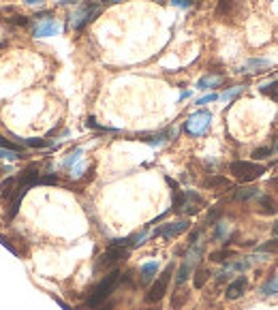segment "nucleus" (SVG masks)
I'll return each mask as SVG.
<instances>
[{
    "label": "nucleus",
    "instance_id": "1",
    "mask_svg": "<svg viewBox=\"0 0 278 310\" xmlns=\"http://www.w3.org/2000/svg\"><path fill=\"white\" fill-rule=\"evenodd\" d=\"M122 278V274L118 272V270H114V272H109L105 278H103L99 285H96L92 289V293H90V298H88V306L90 308H96V306H101L103 302H105L109 295H112V291L116 289V285L120 282Z\"/></svg>",
    "mask_w": 278,
    "mask_h": 310
},
{
    "label": "nucleus",
    "instance_id": "2",
    "mask_svg": "<svg viewBox=\"0 0 278 310\" xmlns=\"http://www.w3.org/2000/svg\"><path fill=\"white\" fill-rule=\"evenodd\" d=\"M201 255H203V242H193L189 253L184 255V261L178 270V276H176V285H184L186 280L191 278V274L195 272L197 263L201 261Z\"/></svg>",
    "mask_w": 278,
    "mask_h": 310
},
{
    "label": "nucleus",
    "instance_id": "3",
    "mask_svg": "<svg viewBox=\"0 0 278 310\" xmlns=\"http://www.w3.org/2000/svg\"><path fill=\"white\" fill-rule=\"evenodd\" d=\"M229 171L234 173L238 180H242V182H253V180L263 176L266 167L257 165V163H250V160H236V163L229 165Z\"/></svg>",
    "mask_w": 278,
    "mask_h": 310
},
{
    "label": "nucleus",
    "instance_id": "4",
    "mask_svg": "<svg viewBox=\"0 0 278 310\" xmlns=\"http://www.w3.org/2000/svg\"><path fill=\"white\" fill-rule=\"evenodd\" d=\"M171 276H173V263H169L165 272L152 282V287H150V291H148L146 300H148V302H152V304H154V302H160V300H163V298H165V293H167V287H169Z\"/></svg>",
    "mask_w": 278,
    "mask_h": 310
},
{
    "label": "nucleus",
    "instance_id": "5",
    "mask_svg": "<svg viewBox=\"0 0 278 310\" xmlns=\"http://www.w3.org/2000/svg\"><path fill=\"white\" fill-rule=\"evenodd\" d=\"M210 122H212V114L201 109V112H195L184 122V128L189 135H193V137H199V135H203L210 128Z\"/></svg>",
    "mask_w": 278,
    "mask_h": 310
},
{
    "label": "nucleus",
    "instance_id": "6",
    "mask_svg": "<svg viewBox=\"0 0 278 310\" xmlns=\"http://www.w3.org/2000/svg\"><path fill=\"white\" fill-rule=\"evenodd\" d=\"M126 255H128V250H126V248L109 246L107 253H103V255L99 257V261H96V270H107V268H112V266H116L118 261L124 259Z\"/></svg>",
    "mask_w": 278,
    "mask_h": 310
},
{
    "label": "nucleus",
    "instance_id": "7",
    "mask_svg": "<svg viewBox=\"0 0 278 310\" xmlns=\"http://www.w3.org/2000/svg\"><path fill=\"white\" fill-rule=\"evenodd\" d=\"M99 15V6L96 4H83L77 9V13L73 15V28H81L83 24H88L92 17Z\"/></svg>",
    "mask_w": 278,
    "mask_h": 310
},
{
    "label": "nucleus",
    "instance_id": "8",
    "mask_svg": "<svg viewBox=\"0 0 278 310\" xmlns=\"http://www.w3.org/2000/svg\"><path fill=\"white\" fill-rule=\"evenodd\" d=\"M186 229H189V221H176V223H167V225H163V227H159L157 235L165 237V240H171V237L184 233Z\"/></svg>",
    "mask_w": 278,
    "mask_h": 310
},
{
    "label": "nucleus",
    "instance_id": "9",
    "mask_svg": "<svg viewBox=\"0 0 278 310\" xmlns=\"http://www.w3.org/2000/svg\"><path fill=\"white\" fill-rule=\"evenodd\" d=\"M246 287H248V280H246V276H238V278L231 282V285L227 287V300H240L244 291H246Z\"/></svg>",
    "mask_w": 278,
    "mask_h": 310
},
{
    "label": "nucleus",
    "instance_id": "10",
    "mask_svg": "<svg viewBox=\"0 0 278 310\" xmlns=\"http://www.w3.org/2000/svg\"><path fill=\"white\" fill-rule=\"evenodd\" d=\"M58 30H60V26H58L54 19H45V22H41L35 30H32V35H35L37 39H41V37H54Z\"/></svg>",
    "mask_w": 278,
    "mask_h": 310
},
{
    "label": "nucleus",
    "instance_id": "11",
    "mask_svg": "<svg viewBox=\"0 0 278 310\" xmlns=\"http://www.w3.org/2000/svg\"><path fill=\"white\" fill-rule=\"evenodd\" d=\"M159 272V263L157 261H150V263H144L141 266V276H139V280H141V285H148L152 278H154V274Z\"/></svg>",
    "mask_w": 278,
    "mask_h": 310
},
{
    "label": "nucleus",
    "instance_id": "12",
    "mask_svg": "<svg viewBox=\"0 0 278 310\" xmlns=\"http://www.w3.org/2000/svg\"><path fill=\"white\" fill-rule=\"evenodd\" d=\"M186 300H189V293H186V289H182V285H178V287H176V293H173V298H171V308H173V310H180V308L186 304Z\"/></svg>",
    "mask_w": 278,
    "mask_h": 310
},
{
    "label": "nucleus",
    "instance_id": "13",
    "mask_svg": "<svg viewBox=\"0 0 278 310\" xmlns=\"http://www.w3.org/2000/svg\"><path fill=\"white\" fill-rule=\"evenodd\" d=\"M221 83H223V77L221 75H205V77L199 79L197 88L199 90H208V88H218Z\"/></svg>",
    "mask_w": 278,
    "mask_h": 310
},
{
    "label": "nucleus",
    "instance_id": "14",
    "mask_svg": "<svg viewBox=\"0 0 278 310\" xmlns=\"http://www.w3.org/2000/svg\"><path fill=\"white\" fill-rule=\"evenodd\" d=\"M15 191H17V178H9V180H4V182L0 184V195H2L4 199H11L13 195H15Z\"/></svg>",
    "mask_w": 278,
    "mask_h": 310
},
{
    "label": "nucleus",
    "instance_id": "15",
    "mask_svg": "<svg viewBox=\"0 0 278 310\" xmlns=\"http://www.w3.org/2000/svg\"><path fill=\"white\" fill-rule=\"evenodd\" d=\"M259 195V189H255V186H246V189H238L234 193V199H238V201H246V199H253Z\"/></svg>",
    "mask_w": 278,
    "mask_h": 310
},
{
    "label": "nucleus",
    "instance_id": "16",
    "mask_svg": "<svg viewBox=\"0 0 278 310\" xmlns=\"http://www.w3.org/2000/svg\"><path fill=\"white\" fill-rule=\"evenodd\" d=\"M259 203H261V212L263 214H276L278 212V205L272 197H268V195H261L259 197Z\"/></svg>",
    "mask_w": 278,
    "mask_h": 310
},
{
    "label": "nucleus",
    "instance_id": "17",
    "mask_svg": "<svg viewBox=\"0 0 278 310\" xmlns=\"http://www.w3.org/2000/svg\"><path fill=\"white\" fill-rule=\"evenodd\" d=\"M208 278H210V270L208 268H199V270H195V278H193V282H195L197 289H201L205 282H208Z\"/></svg>",
    "mask_w": 278,
    "mask_h": 310
},
{
    "label": "nucleus",
    "instance_id": "18",
    "mask_svg": "<svg viewBox=\"0 0 278 310\" xmlns=\"http://www.w3.org/2000/svg\"><path fill=\"white\" fill-rule=\"evenodd\" d=\"M268 67H270L268 60H261V58H250V60H246V64L242 67V71H248V69L257 71V69H268Z\"/></svg>",
    "mask_w": 278,
    "mask_h": 310
},
{
    "label": "nucleus",
    "instance_id": "19",
    "mask_svg": "<svg viewBox=\"0 0 278 310\" xmlns=\"http://www.w3.org/2000/svg\"><path fill=\"white\" fill-rule=\"evenodd\" d=\"M234 250H218V253H212L210 259L216 263H227V259H234Z\"/></svg>",
    "mask_w": 278,
    "mask_h": 310
},
{
    "label": "nucleus",
    "instance_id": "20",
    "mask_svg": "<svg viewBox=\"0 0 278 310\" xmlns=\"http://www.w3.org/2000/svg\"><path fill=\"white\" fill-rule=\"evenodd\" d=\"M263 293L266 295H276L278 293V276H274V278H270L266 282V287H263Z\"/></svg>",
    "mask_w": 278,
    "mask_h": 310
},
{
    "label": "nucleus",
    "instance_id": "21",
    "mask_svg": "<svg viewBox=\"0 0 278 310\" xmlns=\"http://www.w3.org/2000/svg\"><path fill=\"white\" fill-rule=\"evenodd\" d=\"M205 186H208V189H214V186H229V180H227V178H218V176H214V178L205 180Z\"/></svg>",
    "mask_w": 278,
    "mask_h": 310
},
{
    "label": "nucleus",
    "instance_id": "22",
    "mask_svg": "<svg viewBox=\"0 0 278 310\" xmlns=\"http://www.w3.org/2000/svg\"><path fill=\"white\" fill-rule=\"evenodd\" d=\"M79 158H81V148H77V150H73V152H71V154H69V158L64 160V167H67V169H69V167H73V163H77V160H79Z\"/></svg>",
    "mask_w": 278,
    "mask_h": 310
},
{
    "label": "nucleus",
    "instance_id": "23",
    "mask_svg": "<svg viewBox=\"0 0 278 310\" xmlns=\"http://www.w3.org/2000/svg\"><path fill=\"white\" fill-rule=\"evenodd\" d=\"M259 250H261V253H276L278 255V240H270L266 244H261Z\"/></svg>",
    "mask_w": 278,
    "mask_h": 310
},
{
    "label": "nucleus",
    "instance_id": "24",
    "mask_svg": "<svg viewBox=\"0 0 278 310\" xmlns=\"http://www.w3.org/2000/svg\"><path fill=\"white\" fill-rule=\"evenodd\" d=\"M0 158H19V152L15 150H6V148H0Z\"/></svg>",
    "mask_w": 278,
    "mask_h": 310
},
{
    "label": "nucleus",
    "instance_id": "25",
    "mask_svg": "<svg viewBox=\"0 0 278 310\" xmlns=\"http://www.w3.org/2000/svg\"><path fill=\"white\" fill-rule=\"evenodd\" d=\"M270 154H272V150H270V148H259V150H255V152H253V158L261 160V158L270 156Z\"/></svg>",
    "mask_w": 278,
    "mask_h": 310
},
{
    "label": "nucleus",
    "instance_id": "26",
    "mask_svg": "<svg viewBox=\"0 0 278 310\" xmlns=\"http://www.w3.org/2000/svg\"><path fill=\"white\" fill-rule=\"evenodd\" d=\"M242 92V88H234V90H229V92H225V94H221L218 99H234V96H238Z\"/></svg>",
    "mask_w": 278,
    "mask_h": 310
},
{
    "label": "nucleus",
    "instance_id": "27",
    "mask_svg": "<svg viewBox=\"0 0 278 310\" xmlns=\"http://www.w3.org/2000/svg\"><path fill=\"white\" fill-rule=\"evenodd\" d=\"M173 6H182V9H189V6L193 4V0H171Z\"/></svg>",
    "mask_w": 278,
    "mask_h": 310
},
{
    "label": "nucleus",
    "instance_id": "28",
    "mask_svg": "<svg viewBox=\"0 0 278 310\" xmlns=\"http://www.w3.org/2000/svg\"><path fill=\"white\" fill-rule=\"evenodd\" d=\"M216 99H218V94H208V96H203V99H199L197 105H205V103H212V101H216Z\"/></svg>",
    "mask_w": 278,
    "mask_h": 310
},
{
    "label": "nucleus",
    "instance_id": "29",
    "mask_svg": "<svg viewBox=\"0 0 278 310\" xmlns=\"http://www.w3.org/2000/svg\"><path fill=\"white\" fill-rule=\"evenodd\" d=\"M0 146L6 148V150H15V152H19V148H17V146H13L11 141H6V139H2V137H0Z\"/></svg>",
    "mask_w": 278,
    "mask_h": 310
},
{
    "label": "nucleus",
    "instance_id": "30",
    "mask_svg": "<svg viewBox=\"0 0 278 310\" xmlns=\"http://www.w3.org/2000/svg\"><path fill=\"white\" fill-rule=\"evenodd\" d=\"M276 90H278V81H274V83H270V86H266V88H263V92L270 94V92H276Z\"/></svg>",
    "mask_w": 278,
    "mask_h": 310
},
{
    "label": "nucleus",
    "instance_id": "31",
    "mask_svg": "<svg viewBox=\"0 0 278 310\" xmlns=\"http://www.w3.org/2000/svg\"><path fill=\"white\" fill-rule=\"evenodd\" d=\"M225 229H227V227H225V223H218V227H216V237H223L225 235Z\"/></svg>",
    "mask_w": 278,
    "mask_h": 310
},
{
    "label": "nucleus",
    "instance_id": "32",
    "mask_svg": "<svg viewBox=\"0 0 278 310\" xmlns=\"http://www.w3.org/2000/svg\"><path fill=\"white\" fill-rule=\"evenodd\" d=\"M28 4H39V2H43V0H26Z\"/></svg>",
    "mask_w": 278,
    "mask_h": 310
},
{
    "label": "nucleus",
    "instance_id": "33",
    "mask_svg": "<svg viewBox=\"0 0 278 310\" xmlns=\"http://www.w3.org/2000/svg\"><path fill=\"white\" fill-rule=\"evenodd\" d=\"M0 173H2V169H0Z\"/></svg>",
    "mask_w": 278,
    "mask_h": 310
}]
</instances>
